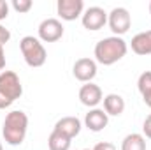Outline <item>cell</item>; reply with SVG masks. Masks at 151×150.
Masks as SVG:
<instances>
[{"mask_svg":"<svg viewBox=\"0 0 151 150\" xmlns=\"http://www.w3.org/2000/svg\"><path fill=\"white\" fill-rule=\"evenodd\" d=\"M91 150H116V147H114L113 143H109V141H100V143H97Z\"/></svg>","mask_w":151,"mask_h":150,"instance_id":"7402d4cb","label":"cell"},{"mask_svg":"<svg viewBox=\"0 0 151 150\" xmlns=\"http://www.w3.org/2000/svg\"><path fill=\"white\" fill-rule=\"evenodd\" d=\"M0 150H4V147H2V143H0Z\"/></svg>","mask_w":151,"mask_h":150,"instance_id":"cb8c5ba5","label":"cell"},{"mask_svg":"<svg viewBox=\"0 0 151 150\" xmlns=\"http://www.w3.org/2000/svg\"><path fill=\"white\" fill-rule=\"evenodd\" d=\"M81 120L77 118V117H62L56 124H55V129L53 131H56V133H60V134H63V136H67V138H76L79 133H81Z\"/></svg>","mask_w":151,"mask_h":150,"instance_id":"7c38bea8","label":"cell"},{"mask_svg":"<svg viewBox=\"0 0 151 150\" xmlns=\"http://www.w3.org/2000/svg\"><path fill=\"white\" fill-rule=\"evenodd\" d=\"M9 16V4L5 0H0V21Z\"/></svg>","mask_w":151,"mask_h":150,"instance_id":"44dd1931","label":"cell"},{"mask_svg":"<svg viewBox=\"0 0 151 150\" xmlns=\"http://www.w3.org/2000/svg\"><path fill=\"white\" fill-rule=\"evenodd\" d=\"M56 12L63 21H74L83 16L84 4H83V0H58Z\"/></svg>","mask_w":151,"mask_h":150,"instance_id":"ba28073f","label":"cell"},{"mask_svg":"<svg viewBox=\"0 0 151 150\" xmlns=\"http://www.w3.org/2000/svg\"><path fill=\"white\" fill-rule=\"evenodd\" d=\"M63 37V25L56 18H47L39 25V39L42 42H56Z\"/></svg>","mask_w":151,"mask_h":150,"instance_id":"52a82bcc","label":"cell"},{"mask_svg":"<svg viewBox=\"0 0 151 150\" xmlns=\"http://www.w3.org/2000/svg\"><path fill=\"white\" fill-rule=\"evenodd\" d=\"M142 136L148 138V140H151V115L146 117V120H144V124H142Z\"/></svg>","mask_w":151,"mask_h":150,"instance_id":"d6986e66","label":"cell"},{"mask_svg":"<svg viewBox=\"0 0 151 150\" xmlns=\"http://www.w3.org/2000/svg\"><path fill=\"white\" fill-rule=\"evenodd\" d=\"M107 25L116 37H121L123 34H127L130 30V25H132V16H130L128 9L114 7L107 14Z\"/></svg>","mask_w":151,"mask_h":150,"instance_id":"5b68a950","label":"cell"},{"mask_svg":"<svg viewBox=\"0 0 151 150\" xmlns=\"http://www.w3.org/2000/svg\"><path fill=\"white\" fill-rule=\"evenodd\" d=\"M86 150H90V149H86Z\"/></svg>","mask_w":151,"mask_h":150,"instance_id":"484cf974","label":"cell"},{"mask_svg":"<svg viewBox=\"0 0 151 150\" xmlns=\"http://www.w3.org/2000/svg\"><path fill=\"white\" fill-rule=\"evenodd\" d=\"M150 12H151V2H150Z\"/></svg>","mask_w":151,"mask_h":150,"instance_id":"d4e9b609","label":"cell"},{"mask_svg":"<svg viewBox=\"0 0 151 150\" xmlns=\"http://www.w3.org/2000/svg\"><path fill=\"white\" fill-rule=\"evenodd\" d=\"M128 51V44L123 37H104L95 44V62L102 64V66H113L116 62H119Z\"/></svg>","mask_w":151,"mask_h":150,"instance_id":"7a4b0ae2","label":"cell"},{"mask_svg":"<svg viewBox=\"0 0 151 150\" xmlns=\"http://www.w3.org/2000/svg\"><path fill=\"white\" fill-rule=\"evenodd\" d=\"M72 74L77 81H83V83H91V79L97 76V62L93 58H77L72 67Z\"/></svg>","mask_w":151,"mask_h":150,"instance_id":"9c48e42d","label":"cell"},{"mask_svg":"<svg viewBox=\"0 0 151 150\" xmlns=\"http://www.w3.org/2000/svg\"><path fill=\"white\" fill-rule=\"evenodd\" d=\"M81 23L86 30H91V32H97L100 28L106 27L107 23V12L99 7V5H93V7H88L83 16H81Z\"/></svg>","mask_w":151,"mask_h":150,"instance_id":"8992f818","label":"cell"},{"mask_svg":"<svg viewBox=\"0 0 151 150\" xmlns=\"http://www.w3.org/2000/svg\"><path fill=\"white\" fill-rule=\"evenodd\" d=\"M70 141H72L70 138L53 131L49 134V138H47V147H49V150H69L70 149Z\"/></svg>","mask_w":151,"mask_h":150,"instance_id":"e0dca14e","label":"cell"},{"mask_svg":"<svg viewBox=\"0 0 151 150\" xmlns=\"http://www.w3.org/2000/svg\"><path fill=\"white\" fill-rule=\"evenodd\" d=\"M9 39H11V32L4 25H0V46H4L5 42H9Z\"/></svg>","mask_w":151,"mask_h":150,"instance_id":"ffe728a7","label":"cell"},{"mask_svg":"<svg viewBox=\"0 0 151 150\" xmlns=\"http://www.w3.org/2000/svg\"><path fill=\"white\" fill-rule=\"evenodd\" d=\"M12 9L16 11V12H19V14H25V12H28L30 9H32V0H12Z\"/></svg>","mask_w":151,"mask_h":150,"instance_id":"ac0fdd59","label":"cell"},{"mask_svg":"<svg viewBox=\"0 0 151 150\" xmlns=\"http://www.w3.org/2000/svg\"><path fill=\"white\" fill-rule=\"evenodd\" d=\"M121 150H146V138L139 133L127 134L121 141Z\"/></svg>","mask_w":151,"mask_h":150,"instance_id":"9a60e30c","label":"cell"},{"mask_svg":"<svg viewBox=\"0 0 151 150\" xmlns=\"http://www.w3.org/2000/svg\"><path fill=\"white\" fill-rule=\"evenodd\" d=\"M23 94V85L19 76L14 71H2L0 73V110L9 108L16 99Z\"/></svg>","mask_w":151,"mask_h":150,"instance_id":"3957f363","label":"cell"},{"mask_svg":"<svg viewBox=\"0 0 151 150\" xmlns=\"http://www.w3.org/2000/svg\"><path fill=\"white\" fill-rule=\"evenodd\" d=\"M104 111L109 117H119L125 111V99L119 94H107L104 97Z\"/></svg>","mask_w":151,"mask_h":150,"instance_id":"5bb4252c","label":"cell"},{"mask_svg":"<svg viewBox=\"0 0 151 150\" xmlns=\"http://www.w3.org/2000/svg\"><path fill=\"white\" fill-rule=\"evenodd\" d=\"M79 101H81V104H84L88 108H97L104 101L102 88L95 83H84L79 88Z\"/></svg>","mask_w":151,"mask_h":150,"instance_id":"30bf717a","label":"cell"},{"mask_svg":"<svg viewBox=\"0 0 151 150\" xmlns=\"http://www.w3.org/2000/svg\"><path fill=\"white\" fill-rule=\"evenodd\" d=\"M137 88L142 95V101L146 103V106L151 108V71H144L137 79Z\"/></svg>","mask_w":151,"mask_h":150,"instance_id":"2e32d148","label":"cell"},{"mask_svg":"<svg viewBox=\"0 0 151 150\" xmlns=\"http://www.w3.org/2000/svg\"><path fill=\"white\" fill-rule=\"evenodd\" d=\"M27 131H28V117L25 111L14 110L5 115V120L2 125V136L7 145L11 147L21 145L27 138Z\"/></svg>","mask_w":151,"mask_h":150,"instance_id":"6da1fadb","label":"cell"},{"mask_svg":"<svg viewBox=\"0 0 151 150\" xmlns=\"http://www.w3.org/2000/svg\"><path fill=\"white\" fill-rule=\"evenodd\" d=\"M130 46H132V51L135 55H141V57L151 55V30L134 36L130 41Z\"/></svg>","mask_w":151,"mask_h":150,"instance_id":"4fadbf2b","label":"cell"},{"mask_svg":"<svg viewBox=\"0 0 151 150\" xmlns=\"http://www.w3.org/2000/svg\"><path fill=\"white\" fill-rule=\"evenodd\" d=\"M5 67V51H4V46H0V73L4 71Z\"/></svg>","mask_w":151,"mask_h":150,"instance_id":"603a6c76","label":"cell"},{"mask_svg":"<svg viewBox=\"0 0 151 150\" xmlns=\"http://www.w3.org/2000/svg\"><path fill=\"white\" fill-rule=\"evenodd\" d=\"M19 50H21V55H23L27 66L42 67L46 64L47 53H46V48L40 42V39L34 37V36H25L19 41Z\"/></svg>","mask_w":151,"mask_h":150,"instance_id":"277c9868","label":"cell"},{"mask_svg":"<svg viewBox=\"0 0 151 150\" xmlns=\"http://www.w3.org/2000/svg\"><path fill=\"white\" fill-rule=\"evenodd\" d=\"M107 124H109V115L100 108H91L84 117V125L93 133L104 131L107 127Z\"/></svg>","mask_w":151,"mask_h":150,"instance_id":"8fae6325","label":"cell"}]
</instances>
